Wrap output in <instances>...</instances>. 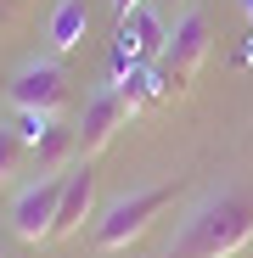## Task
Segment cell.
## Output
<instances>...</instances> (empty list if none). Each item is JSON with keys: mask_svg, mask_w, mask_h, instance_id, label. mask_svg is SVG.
<instances>
[{"mask_svg": "<svg viewBox=\"0 0 253 258\" xmlns=\"http://www.w3.org/2000/svg\"><path fill=\"white\" fill-rule=\"evenodd\" d=\"M247 241H253V191L225 185L180 219L163 258H236Z\"/></svg>", "mask_w": 253, "mask_h": 258, "instance_id": "1", "label": "cell"}, {"mask_svg": "<svg viewBox=\"0 0 253 258\" xmlns=\"http://www.w3.org/2000/svg\"><path fill=\"white\" fill-rule=\"evenodd\" d=\"M175 202V185H141V191H124L102 208V219H96V247L102 252H124V247H135L152 219Z\"/></svg>", "mask_w": 253, "mask_h": 258, "instance_id": "2", "label": "cell"}, {"mask_svg": "<svg viewBox=\"0 0 253 258\" xmlns=\"http://www.w3.org/2000/svg\"><path fill=\"white\" fill-rule=\"evenodd\" d=\"M73 168V163H68ZM68 168H51V174L28 180L17 197H12V230L23 241H57V213H62V191H68Z\"/></svg>", "mask_w": 253, "mask_h": 258, "instance_id": "3", "label": "cell"}, {"mask_svg": "<svg viewBox=\"0 0 253 258\" xmlns=\"http://www.w3.org/2000/svg\"><path fill=\"white\" fill-rule=\"evenodd\" d=\"M203 56H208V17H203V6H186V12H180V23L169 28V45H163L169 90H175V96H186V90H191V79H197Z\"/></svg>", "mask_w": 253, "mask_h": 258, "instance_id": "4", "label": "cell"}, {"mask_svg": "<svg viewBox=\"0 0 253 258\" xmlns=\"http://www.w3.org/2000/svg\"><path fill=\"white\" fill-rule=\"evenodd\" d=\"M6 101L17 112H51L57 118L68 107V73H62V62H23L12 73V84H6Z\"/></svg>", "mask_w": 253, "mask_h": 258, "instance_id": "5", "label": "cell"}, {"mask_svg": "<svg viewBox=\"0 0 253 258\" xmlns=\"http://www.w3.org/2000/svg\"><path fill=\"white\" fill-rule=\"evenodd\" d=\"M141 107L118 90V84H102V90L90 96V107H84V118H79V157H96V152H107L113 146V135L124 123H130Z\"/></svg>", "mask_w": 253, "mask_h": 258, "instance_id": "6", "label": "cell"}, {"mask_svg": "<svg viewBox=\"0 0 253 258\" xmlns=\"http://www.w3.org/2000/svg\"><path fill=\"white\" fill-rule=\"evenodd\" d=\"M90 208H96V168H90V157H84V163L68 168V191H62V213H57V236H73L84 219H90Z\"/></svg>", "mask_w": 253, "mask_h": 258, "instance_id": "7", "label": "cell"}, {"mask_svg": "<svg viewBox=\"0 0 253 258\" xmlns=\"http://www.w3.org/2000/svg\"><path fill=\"white\" fill-rule=\"evenodd\" d=\"M163 45H169V28H163V17H158V12H146V6H141V12L124 17V28H118V51H130V56L141 62V56H158Z\"/></svg>", "mask_w": 253, "mask_h": 258, "instance_id": "8", "label": "cell"}, {"mask_svg": "<svg viewBox=\"0 0 253 258\" xmlns=\"http://www.w3.org/2000/svg\"><path fill=\"white\" fill-rule=\"evenodd\" d=\"M28 152H34V163H39V174H51V168H68V157L79 152V129H68V123H45L39 135L28 141Z\"/></svg>", "mask_w": 253, "mask_h": 258, "instance_id": "9", "label": "cell"}, {"mask_svg": "<svg viewBox=\"0 0 253 258\" xmlns=\"http://www.w3.org/2000/svg\"><path fill=\"white\" fill-rule=\"evenodd\" d=\"M84 28H90V6H84V0H62V6L51 12L45 39H51V51H73L84 39Z\"/></svg>", "mask_w": 253, "mask_h": 258, "instance_id": "10", "label": "cell"}, {"mask_svg": "<svg viewBox=\"0 0 253 258\" xmlns=\"http://www.w3.org/2000/svg\"><path fill=\"white\" fill-rule=\"evenodd\" d=\"M23 135H17V129H6V123H0V191H6L17 174H23Z\"/></svg>", "mask_w": 253, "mask_h": 258, "instance_id": "11", "label": "cell"}, {"mask_svg": "<svg viewBox=\"0 0 253 258\" xmlns=\"http://www.w3.org/2000/svg\"><path fill=\"white\" fill-rule=\"evenodd\" d=\"M113 6H118V17H130V12H141V6H146V0H113Z\"/></svg>", "mask_w": 253, "mask_h": 258, "instance_id": "12", "label": "cell"}, {"mask_svg": "<svg viewBox=\"0 0 253 258\" xmlns=\"http://www.w3.org/2000/svg\"><path fill=\"white\" fill-rule=\"evenodd\" d=\"M242 12H247V17H253V0H242Z\"/></svg>", "mask_w": 253, "mask_h": 258, "instance_id": "13", "label": "cell"}, {"mask_svg": "<svg viewBox=\"0 0 253 258\" xmlns=\"http://www.w3.org/2000/svg\"><path fill=\"white\" fill-rule=\"evenodd\" d=\"M0 258H6V247H0Z\"/></svg>", "mask_w": 253, "mask_h": 258, "instance_id": "14", "label": "cell"}]
</instances>
